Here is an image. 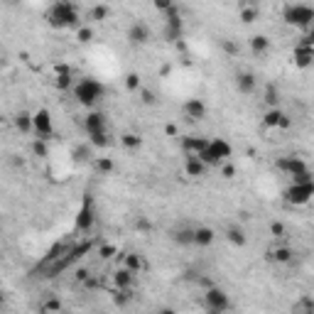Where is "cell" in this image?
<instances>
[{
  "instance_id": "42",
  "label": "cell",
  "mask_w": 314,
  "mask_h": 314,
  "mask_svg": "<svg viewBox=\"0 0 314 314\" xmlns=\"http://www.w3.org/2000/svg\"><path fill=\"white\" fill-rule=\"evenodd\" d=\"M0 304H3V294H0Z\"/></svg>"
},
{
  "instance_id": "40",
  "label": "cell",
  "mask_w": 314,
  "mask_h": 314,
  "mask_svg": "<svg viewBox=\"0 0 314 314\" xmlns=\"http://www.w3.org/2000/svg\"><path fill=\"white\" fill-rule=\"evenodd\" d=\"M142 101H145V103H152V101H155V96H152L150 91H142Z\"/></svg>"
},
{
  "instance_id": "14",
  "label": "cell",
  "mask_w": 314,
  "mask_h": 314,
  "mask_svg": "<svg viewBox=\"0 0 314 314\" xmlns=\"http://www.w3.org/2000/svg\"><path fill=\"white\" fill-rule=\"evenodd\" d=\"M120 255H123V268L130 270L133 275H140L147 268V263H145V258L140 253H120Z\"/></svg>"
},
{
  "instance_id": "26",
  "label": "cell",
  "mask_w": 314,
  "mask_h": 314,
  "mask_svg": "<svg viewBox=\"0 0 314 314\" xmlns=\"http://www.w3.org/2000/svg\"><path fill=\"white\" fill-rule=\"evenodd\" d=\"M15 125H18L22 133H30V130H32V115H30V113H18Z\"/></svg>"
},
{
  "instance_id": "25",
  "label": "cell",
  "mask_w": 314,
  "mask_h": 314,
  "mask_svg": "<svg viewBox=\"0 0 314 314\" xmlns=\"http://www.w3.org/2000/svg\"><path fill=\"white\" fill-rule=\"evenodd\" d=\"M292 255H294V253H292L290 248H285V246H280V248L272 250V260H275V263H290Z\"/></svg>"
},
{
  "instance_id": "34",
  "label": "cell",
  "mask_w": 314,
  "mask_h": 314,
  "mask_svg": "<svg viewBox=\"0 0 314 314\" xmlns=\"http://www.w3.org/2000/svg\"><path fill=\"white\" fill-rule=\"evenodd\" d=\"M32 152H35V155H42V157H45V155H47V145H45V140H40V137H37V140L32 142Z\"/></svg>"
},
{
  "instance_id": "11",
  "label": "cell",
  "mask_w": 314,
  "mask_h": 314,
  "mask_svg": "<svg viewBox=\"0 0 314 314\" xmlns=\"http://www.w3.org/2000/svg\"><path fill=\"white\" fill-rule=\"evenodd\" d=\"M277 167L282 170V172H287L290 177H299V175H304V172H309V167L299 160V157H294V155H290V157H282V160L277 162Z\"/></svg>"
},
{
  "instance_id": "27",
  "label": "cell",
  "mask_w": 314,
  "mask_h": 314,
  "mask_svg": "<svg viewBox=\"0 0 314 314\" xmlns=\"http://www.w3.org/2000/svg\"><path fill=\"white\" fill-rule=\"evenodd\" d=\"M120 142H123V147H128V150H137V147H140V137H137L135 133L120 135Z\"/></svg>"
},
{
  "instance_id": "7",
  "label": "cell",
  "mask_w": 314,
  "mask_h": 314,
  "mask_svg": "<svg viewBox=\"0 0 314 314\" xmlns=\"http://www.w3.org/2000/svg\"><path fill=\"white\" fill-rule=\"evenodd\" d=\"M312 194H314V182H292V187L285 192V199L287 204L302 206L312 199Z\"/></svg>"
},
{
  "instance_id": "35",
  "label": "cell",
  "mask_w": 314,
  "mask_h": 314,
  "mask_svg": "<svg viewBox=\"0 0 314 314\" xmlns=\"http://www.w3.org/2000/svg\"><path fill=\"white\" fill-rule=\"evenodd\" d=\"M76 37H79L81 42H91V37H93V32H91L89 27H79V30H76Z\"/></svg>"
},
{
  "instance_id": "8",
  "label": "cell",
  "mask_w": 314,
  "mask_h": 314,
  "mask_svg": "<svg viewBox=\"0 0 314 314\" xmlns=\"http://www.w3.org/2000/svg\"><path fill=\"white\" fill-rule=\"evenodd\" d=\"M84 130H86L89 137H91V135H103V133H108V120H106V115H103L101 111H91V113L84 118Z\"/></svg>"
},
{
  "instance_id": "36",
  "label": "cell",
  "mask_w": 314,
  "mask_h": 314,
  "mask_svg": "<svg viewBox=\"0 0 314 314\" xmlns=\"http://www.w3.org/2000/svg\"><path fill=\"white\" fill-rule=\"evenodd\" d=\"M221 47H224V52H226V54H231V57H236V54H238V45H233V42H228V40H224V42H221Z\"/></svg>"
},
{
  "instance_id": "28",
  "label": "cell",
  "mask_w": 314,
  "mask_h": 314,
  "mask_svg": "<svg viewBox=\"0 0 314 314\" xmlns=\"http://www.w3.org/2000/svg\"><path fill=\"white\" fill-rule=\"evenodd\" d=\"M106 15H108V8H106V5H96V8H91L89 20H103Z\"/></svg>"
},
{
  "instance_id": "9",
  "label": "cell",
  "mask_w": 314,
  "mask_h": 314,
  "mask_svg": "<svg viewBox=\"0 0 314 314\" xmlns=\"http://www.w3.org/2000/svg\"><path fill=\"white\" fill-rule=\"evenodd\" d=\"M32 128H35L40 140H49V135H52V118H49V113L47 111H37L32 115Z\"/></svg>"
},
{
  "instance_id": "12",
  "label": "cell",
  "mask_w": 314,
  "mask_h": 314,
  "mask_svg": "<svg viewBox=\"0 0 314 314\" xmlns=\"http://www.w3.org/2000/svg\"><path fill=\"white\" fill-rule=\"evenodd\" d=\"M263 125L265 128H287L290 125V118L280 108H268L265 115H263Z\"/></svg>"
},
{
  "instance_id": "5",
  "label": "cell",
  "mask_w": 314,
  "mask_h": 314,
  "mask_svg": "<svg viewBox=\"0 0 314 314\" xmlns=\"http://www.w3.org/2000/svg\"><path fill=\"white\" fill-rule=\"evenodd\" d=\"M96 214H98V211H96L93 197L86 194L84 202H81V209H79V214H76V231H79V233L91 231V226H93V221H96Z\"/></svg>"
},
{
  "instance_id": "18",
  "label": "cell",
  "mask_w": 314,
  "mask_h": 314,
  "mask_svg": "<svg viewBox=\"0 0 314 314\" xmlns=\"http://www.w3.org/2000/svg\"><path fill=\"white\" fill-rule=\"evenodd\" d=\"M113 282H115V287H118V290H130V287H133V282H135V275H133L130 270L120 268V270H115V272H113Z\"/></svg>"
},
{
  "instance_id": "19",
  "label": "cell",
  "mask_w": 314,
  "mask_h": 314,
  "mask_svg": "<svg viewBox=\"0 0 314 314\" xmlns=\"http://www.w3.org/2000/svg\"><path fill=\"white\" fill-rule=\"evenodd\" d=\"M184 170H187V175H189V177H204L209 167H206V165L199 160V157H187Z\"/></svg>"
},
{
  "instance_id": "29",
  "label": "cell",
  "mask_w": 314,
  "mask_h": 314,
  "mask_svg": "<svg viewBox=\"0 0 314 314\" xmlns=\"http://www.w3.org/2000/svg\"><path fill=\"white\" fill-rule=\"evenodd\" d=\"M62 309V299L59 297H47L45 299V312H59Z\"/></svg>"
},
{
  "instance_id": "38",
  "label": "cell",
  "mask_w": 314,
  "mask_h": 314,
  "mask_svg": "<svg viewBox=\"0 0 314 314\" xmlns=\"http://www.w3.org/2000/svg\"><path fill=\"white\" fill-rule=\"evenodd\" d=\"M270 231H272V236H282V233H285L282 224H272V228H270Z\"/></svg>"
},
{
  "instance_id": "21",
  "label": "cell",
  "mask_w": 314,
  "mask_h": 314,
  "mask_svg": "<svg viewBox=\"0 0 314 314\" xmlns=\"http://www.w3.org/2000/svg\"><path fill=\"white\" fill-rule=\"evenodd\" d=\"M265 106L268 108H277V103H280V91H277V86L275 84H268L265 86Z\"/></svg>"
},
{
  "instance_id": "41",
  "label": "cell",
  "mask_w": 314,
  "mask_h": 314,
  "mask_svg": "<svg viewBox=\"0 0 314 314\" xmlns=\"http://www.w3.org/2000/svg\"><path fill=\"white\" fill-rule=\"evenodd\" d=\"M155 314H177V312H175V309H167V307H165V309H160V312H155Z\"/></svg>"
},
{
  "instance_id": "24",
  "label": "cell",
  "mask_w": 314,
  "mask_h": 314,
  "mask_svg": "<svg viewBox=\"0 0 314 314\" xmlns=\"http://www.w3.org/2000/svg\"><path fill=\"white\" fill-rule=\"evenodd\" d=\"M226 236H228V241H231L233 246H243V243H246V233H243L238 226H231V228L226 231Z\"/></svg>"
},
{
  "instance_id": "15",
  "label": "cell",
  "mask_w": 314,
  "mask_h": 314,
  "mask_svg": "<svg viewBox=\"0 0 314 314\" xmlns=\"http://www.w3.org/2000/svg\"><path fill=\"white\" fill-rule=\"evenodd\" d=\"M236 89H238L241 93H255V89H258V79H255V74H250V71H241V74L236 76Z\"/></svg>"
},
{
  "instance_id": "39",
  "label": "cell",
  "mask_w": 314,
  "mask_h": 314,
  "mask_svg": "<svg viewBox=\"0 0 314 314\" xmlns=\"http://www.w3.org/2000/svg\"><path fill=\"white\" fill-rule=\"evenodd\" d=\"M233 175H236V167L233 165H226L224 167V177H233Z\"/></svg>"
},
{
  "instance_id": "17",
  "label": "cell",
  "mask_w": 314,
  "mask_h": 314,
  "mask_svg": "<svg viewBox=\"0 0 314 314\" xmlns=\"http://www.w3.org/2000/svg\"><path fill=\"white\" fill-rule=\"evenodd\" d=\"M128 40H130L133 45H145V42L150 40L147 25H145V22H133L130 30H128Z\"/></svg>"
},
{
  "instance_id": "31",
  "label": "cell",
  "mask_w": 314,
  "mask_h": 314,
  "mask_svg": "<svg viewBox=\"0 0 314 314\" xmlns=\"http://www.w3.org/2000/svg\"><path fill=\"white\" fill-rule=\"evenodd\" d=\"M96 170L98 172H111L113 170V162L108 160V157H98V160H96Z\"/></svg>"
},
{
  "instance_id": "16",
  "label": "cell",
  "mask_w": 314,
  "mask_h": 314,
  "mask_svg": "<svg viewBox=\"0 0 314 314\" xmlns=\"http://www.w3.org/2000/svg\"><path fill=\"white\" fill-rule=\"evenodd\" d=\"M184 115H187L189 120H202V118L206 115L204 101H202V98H189V101L184 103Z\"/></svg>"
},
{
  "instance_id": "3",
  "label": "cell",
  "mask_w": 314,
  "mask_h": 314,
  "mask_svg": "<svg viewBox=\"0 0 314 314\" xmlns=\"http://www.w3.org/2000/svg\"><path fill=\"white\" fill-rule=\"evenodd\" d=\"M47 18H49V22L54 27H74V25H79V10H76L74 3H57V5H52Z\"/></svg>"
},
{
  "instance_id": "32",
  "label": "cell",
  "mask_w": 314,
  "mask_h": 314,
  "mask_svg": "<svg viewBox=\"0 0 314 314\" xmlns=\"http://www.w3.org/2000/svg\"><path fill=\"white\" fill-rule=\"evenodd\" d=\"M125 86H128L130 91H137V89H140V76H137V74H128Z\"/></svg>"
},
{
  "instance_id": "1",
  "label": "cell",
  "mask_w": 314,
  "mask_h": 314,
  "mask_svg": "<svg viewBox=\"0 0 314 314\" xmlns=\"http://www.w3.org/2000/svg\"><path fill=\"white\" fill-rule=\"evenodd\" d=\"M74 96H76V101L81 103V106H96L103 96H106V89H103V84L101 81H96V79H81V81H76L74 84Z\"/></svg>"
},
{
  "instance_id": "30",
  "label": "cell",
  "mask_w": 314,
  "mask_h": 314,
  "mask_svg": "<svg viewBox=\"0 0 314 314\" xmlns=\"http://www.w3.org/2000/svg\"><path fill=\"white\" fill-rule=\"evenodd\" d=\"M69 86H71V76L62 69V74H57V89L64 91V89H69Z\"/></svg>"
},
{
  "instance_id": "37",
  "label": "cell",
  "mask_w": 314,
  "mask_h": 314,
  "mask_svg": "<svg viewBox=\"0 0 314 314\" xmlns=\"http://www.w3.org/2000/svg\"><path fill=\"white\" fill-rule=\"evenodd\" d=\"M113 253H118L115 248H111V246H106V248H101V258H111Z\"/></svg>"
},
{
  "instance_id": "22",
  "label": "cell",
  "mask_w": 314,
  "mask_h": 314,
  "mask_svg": "<svg viewBox=\"0 0 314 314\" xmlns=\"http://www.w3.org/2000/svg\"><path fill=\"white\" fill-rule=\"evenodd\" d=\"M268 47H270V40H268L265 35H255V37H250V49H253L255 54L268 52Z\"/></svg>"
},
{
  "instance_id": "10",
  "label": "cell",
  "mask_w": 314,
  "mask_h": 314,
  "mask_svg": "<svg viewBox=\"0 0 314 314\" xmlns=\"http://www.w3.org/2000/svg\"><path fill=\"white\" fill-rule=\"evenodd\" d=\"M206 145H209V137H202V135H187L182 140V150L187 157H199Z\"/></svg>"
},
{
  "instance_id": "20",
  "label": "cell",
  "mask_w": 314,
  "mask_h": 314,
  "mask_svg": "<svg viewBox=\"0 0 314 314\" xmlns=\"http://www.w3.org/2000/svg\"><path fill=\"white\" fill-rule=\"evenodd\" d=\"M292 314H314V302H312V297H309V294L299 297V299L294 302Z\"/></svg>"
},
{
  "instance_id": "6",
  "label": "cell",
  "mask_w": 314,
  "mask_h": 314,
  "mask_svg": "<svg viewBox=\"0 0 314 314\" xmlns=\"http://www.w3.org/2000/svg\"><path fill=\"white\" fill-rule=\"evenodd\" d=\"M285 20H287L290 25H297V27H309L312 20H314V10H312L309 5H302V3L287 5V8H285Z\"/></svg>"
},
{
  "instance_id": "2",
  "label": "cell",
  "mask_w": 314,
  "mask_h": 314,
  "mask_svg": "<svg viewBox=\"0 0 314 314\" xmlns=\"http://www.w3.org/2000/svg\"><path fill=\"white\" fill-rule=\"evenodd\" d=\"M231 157V145L224 140V137H216V140H209V145L204 147V152L199 155V160L206 165V167H221L226 160Z\"/></svg>"
},
{
  "instance_id": "23",
  "label": "cell",
  "mask_w": 314,
  "mask_h": 314,
  "mask_svg": "<svg viewBox=\"0 0 314 314\" xmlns=\"http://www.w3.org/2000/svg\"><path fill=\"white\" fill-rule=\"evenodd\" d=\"M255 18H258V8L248 5V3H241V20L243 22H253Z\"/></svg>"
},
{
  "instance_id": "33",
  "label": "cell",
  "mask_w": 314,
  "mask_h": 314,
  "mask_svg": "<svg viewBox=\"0 0 314 314\" xmlns=\"http://www.w3.org/2000/svg\"><path fill=\"white\" fill-rule=\"evenodd\" d=\"M74 155H76V160H81V162H86V160H89V157H91V147H89V145H84L81 150L76 147V152H74Z\"/></svg>"
},
{
  "instance_id": "13",
  "label": "cell",
  "mask_w": 314,
  "mask_h": 314,
  "mask_svg": "<svg viewBox=\"0 0 314 314\" xmlns=\"http://www.w3.org/2000/svg\"><path fill=\"white\" fill-rule=\"evenodd\" d=\"M214 241H216L214 228H209V226H197V228H192V246L206 248V246H211Z\"/></svg>"
},
{
  "instance_id": "4",
  "label": "cell",
  "mask_w": 314,
  "mask_h": 314,
  "mask_svg": "<svg viewBox=\"0 0 314 314\" xmlns=\"http://www.w3.org/2000/svg\"><path fill=\"white\" fill-rule=\"evenodd\" d=\"M204 307H206V312L209 314H224L228 307H231V299H228V294L221 290V287H209L206 290V294H204Z\"/></svg>"
}]
</instances>
